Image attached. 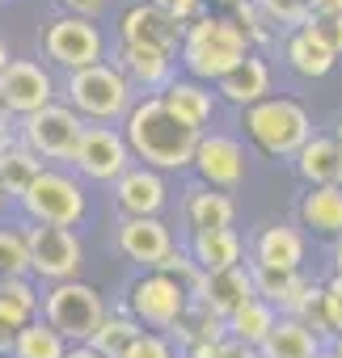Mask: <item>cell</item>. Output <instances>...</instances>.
<instances>
[{
	"mask_svg": "<svg viewBox=\"0 0 342 358\" xmlns=\"http://www.w3.org/2000/svg\"><path fill=\"white\" fill-rule=\"evenodd\" d=\"M123 135L131 143V156H139L148 169H186L195 164V152L203 143V131L186 127L178 114H169L160 93L131 106L123 118Z\"/></svg>",
	"mask_w": 342,
	"mask_h": 358,
	"instance_id": "1",
	"label": "cell"
},
{
	"mask_svg": "<svg viewBox=\"0 0 342 358\" xmlns=\"http://www.w3.org/2000/svg\"><path fill=\"white\" fill-rule=\"evenodd\" d=\"M249 59V38L241 34L237 22L228 17H216V13H203L199 22L186 26V38H182V64L191 72V80H203V85H220L233 68H241Z\"/></svg>",
	"mask_w": 342,
	"mask_h": 358,
	"instance_id": "2",
	"label": "cell"
},
{
	"mask_svg": "<svg viewBox=\"0 0 342 358\" xmlns=\"http://www.w3.org/2000/svg\"><path fill=\"white\" fill-rule=\"evenodd\" d=\"M245 131L249 139L271 152V156H300V148L313 139V122L300 101L292 97H266L245 110Z\"/></svg>",
	"mask_w": 342,
	"mask_h": 358,
	"instance_id": "3",
	"label": "cell"
},
{
	"mask_svg": "<svg viewBox=\"0 0 342 358\" xmlns=\"http://www.w3.org/2000/svg\"><path fill=\"white\" fill-rule=\"evenodd\" d=\"M68 97L72 110L93 118V122H114L131 114V80L118 72V64H93L85 72L68 76Z\"/></svg>",
	"mask_w": 342,
	"mask_h": 358,
	"instance_id": "4",
	"label": "cell"
},
{
	"mask_svg": "<svg viewBox=\"0 0 342 358\" xmlns=\"http://www.w3.org/2000/svg\"><path fill=\"white\" fill-rule=\"evenodd\" d=\"M43 312H47V324L68 341V345H89L93 333L102 329L106 320V303L102 295L89 287V282H55L43 299Z\"/></svg>",
	"mask_w": 342,
	"mask_h": 358,
	"instance_id": "5",
	"label": "cell"
},
{
	"mask_svg": "<svg viewBox=\"0 0 342 358\" xmlns=\"http://www.w3.org/2000/svg\"><path fill=\"white\" fill-rule=\"evenodd\" d=\"M18 203L34 224H51V228H72V224L85 220V190L72 182V177L51 173V169H43V177Z\"/></svg>",
	"mask_w": 342,
	"mask_h": 358,
	"instance_id": "6",
	"label": "cell"
},
{
	"mask_svg": "<svg viewBox=\"0 0 342 358\" xmlns=\"http://www.w3.org/2000/svg\"><path fill=\"white\" fill-rule=\"evenodd\" d=\"M191 303H195L191 291L178 278L160 274V270H152L139 282H131V299H127L131 316L139 324H152V329H178V320L186 316Z\"/></svg>",
	"mask_w": 342,
	"mask_h": 358,
	"instance_id": "7",
	"label": "cell"
},
{
	"mask_svg": "<svg viewBox=\"0 0 342 358\" xmlns=\"http://www.w3.org/2000/svg\"><path fill=\"white\" fill-rule=\"evenodd\" d=\"M85 139V122L72 106H47L30 118H22V143L34 156H51V160H72L76 148Z\"/></svg>",
	"mask_w": 342,
	"mask_h": 358,
	"instance_id": "8",
	"label": "cell"
},
{
	"mask_svg": "<svg viewBox=\"0 0 342 358\" xmlns=\"http://www.w3.org/2000/svg\"><path fill=\"white\" fill-rule=\"evenodd\" d=\"M43 51H47L51 64L68 68V76H72V72H85V68L102 64V34H97V26L89 17L68 13V17H55L47 26Z\"/></svg>",
	"mask_w": 342,
	"mask_h": 358,
	"instance_id": "9",
	"label": "cell"
},
{
	"mask_svg": "<svg viewBox=\"0 0 342 358\" xmlns=\"http://www.w3.org/2000/svg\"><path fill=\"white\" fill-rule=\"evenodd\" d=\"M30 241V274L47 278V282H72L81 270V241L72 228H51V224H34L26 228Z\"/></svg>",
	"mask_w": 342,
	"mask_h": 358,
	"instance_id": "10",
	"label": "cell"
},
{
	"mask_svg": "<svg viewBox=\"0 0 342 358\" xmlns=\"http://www.w3.org/2000/svg\"><path fill=\"white\" fill-rule=\"evenodd\" d=\"M51 97H55V85L34 59H13L5 72H0V110L5 114L30 118V114L47 110V106H55Z\"/></svg>",
	"mask_w": 342,
	"mask_h": 358,
	"instance_id": "11",
	"label": "cell"
},
{
	"mask_svg": "<svg viewBox=\"0 0 342 358\" xmlns=\"http://www.w3.org/2000/svg\"><path fill=\"white\" fill-rule=\"evenodd\" d=\"M72 160L89 182H118L131 169V143L114 127H85V139Z\"/></svg>",
	"mask_w": 342,
	"mask_h": 358,
	"instance_id": "12",
	"label": "cell"
},
{
	"mask_svg": "<svg viewBox=\"0 0 342 358\" xmlns=\"http://www.w3.org/2000/svg\"><path fill=\"white\" fill-rule=\"evenodd\" d=\"M118 34L131 47H152V51L174 55L182 47V38H186V26H178L174 17H165L156 5H131L118 17Z\"/></svg>",
	"mask_w": 342,
	"mask_h": 358,
	"instance_id": "13",
	"label": "cell"
},
{
	"mask_svg": "<svg viewBox=\"0 0 342 358\" xmlns=\"http://www.w3.org/2000/svg\"><path fill=\"white\" fill-rule=\"evenodd\" d=\"M195 169L203 177V186L233 190V186H241V177H245V152L228 135H203V143L195 152Z\"/></svg>",
	"mask_w": 342,
	"mask_h": 358,
	"instance_id": "14",
	"label": "cell"
},
{
	"mask_svg": "<svg viewBox=\"0 0 342 358\" xmlns=\"http://www.w3.org/2000/svg\"><path fill=\"white\" fill-rule=\"evenodd\" d=\"M249 299H258V287H254V270H245V266L203 274V282H199V291H195V303H203L207 312H216V316H224V320H228L237 308H245Z\"/></svg>",
	"mask_w": 342,
	"mask_h": 358,
	"instance_id": "15",
	"label": "cell"
},
{
	"mask_svg": "<svg viewBox=\"0 0 342 358\" xmlns=\"http://www.w3.org/2000/svg\"><path fill=\"white\" fill-rule=\"evenodd\" d=\"M118 249L139 262V266H160L169 253H174V241H169V228L156 215H127L118 224Z\"/></svg>",
	"mask_w": 342,
	"mask_h": 358,
	"instance_id": "16",
	"label": "cell"
},
{
	"mask_svg": "<svg viewBox=\"0 0 342 358\" xmlns=\"http://www.w3.org/2000/svg\"><path fill=\"white\" fill-rule=\"evenodd\" d=\"M114 199H118L123 215H156L165 207V182L156 169L139 164V169H127L114 182Z\"/></svg>",
	"mask_w": 342,
	"mask_h": 358,
	"instance_id": "17",
	"label": "cell"
},
{
	"mask_svg": "<svg viewBox=\"0 0 342 358\" xmlns=\"http://www.w3.org/2000/svg\"><path fill=\"white\" fill-rule=\"evenodd\" d=\"M296 169L308 186H342V139L338 135H313L300 148Z\"/></svg>",
	"mask_w": 342,
	"mask_h": 358,
	"instance_id": "18",
	"label": "cell"
},
{
	"mask_svg": "<svg viewBox=\"0 0 342 358\" xmlns=\"http://www.w3.org/2000/svg\"><path fill=\"white\" fill-rule=\"evenodd\" d=\"M160 101L169 106V114H178L195 131H203L212 122V114H216V93L203 80H169L165 93H160Z\"/></svg>",
	"mask_w": 342,
	"mask_h": 358,
	"instance_id": "19",
	"label": "cell"
},
{
	"mask_svg": "<svg viewBox=\"0 0 342 358\" xmlns=\"http://www.w3.org/2000/svg\"><path fill=\"white\" fill-rule=\"evenodd\" d=\"M118 72L139 85V89H165L169 80H174V55L165 51H152V47H131L123 43L118 47Z\"/></svg>",
	"mask_w": 342,
	"mask_h": 358,
	"instance_id": "20",
	"label": "cell"
},
{
	"mask_svg": "<svg viewBox=\"0 0 342 358\" xmlns=\"http://www.w3.org/2000/svg\"><path fill=\"white\" fill-rule=\"evenodd\" d=\"M283 55H287V68H292L296 76H308V80L329 76L334 64H338V55H334L308 26H304V30H292V34L283 38Z\"/></svg>",
	"mask_w": 342,
	"mask_h": 358,
	"instance_id": "21",
	"label": "cell"
},
{
	"mask_svg": "<svg viewBox=\"0 0 342 358\" xmlns=\"http://www.w3.org/2000/svg\"><path fill=\"white\" fill-rule=\"evenodd\" d=\"M266 89H271V68H266L258 55H249L241 68H233V72L216 85V93H220L224 101L241 106V110H249V106L266 101Z\"/></svg>",
	"mask_w": 342,
	"mask_h": 358,
	"instance_id": "22",
	"label": "cell"
},
{
	"mask_svg": "<svg viewBox=\"0 0 342 358\" xmlns=\"http://www.w3.org/2000/svg\"><path fill=\"white\" fill-rule=\"evenodd\" d=\"M254 262L258 266H271V270H300L304 262V236L296 228H262L258 241H254Z\"/></svg>",
	"mask_w": 342,
	"mask_h": 358,
	"instance_id": "23",
	"label": "cell"
},
{
	"mask_svg": "<svg viewBox=\"0 0 342 358\" xmlns=\"http://www.w3.org/2000/svg\"><path fill=\"white\" fill-rule=\"evenodd\" d=\"M191 257L199 262L203 274L233 270V266H241V236H237L233 228H207V232H195V241H191Z\"/></svg>",
	"mask_w": 342,
	"mask_h": 358,
	"instance_id": "24",
	"label": "cell"
},
{
	"mask_svg": "<svg viewBox=\"0 0 342 358\" xmlns=\"http://www.w3.org/2000/svg\"><path fill=\"white\" fill-rule=\"evenodd\" d=\"M300 224L317 236H342V186H308L300 199Z\"/></svg>",
	"mask_w": 342,
	"mask_h": 358,
	"instance_id": "25",
	"label": "cell"
},
{
	"mask_svg": "<svg viewBox=\"0 0 342 358\" xmlns=\"http://www.w3.org/2000/svg\"><path fill=\"white\" fill-rule=\"evenodd\" d=\"M262 358H321V345L313 337V329L296 316H279L275 333L258 345Z\"/></svg>",
	"mask_w": 342,
	"mask_h": 358,
	"instance_id": "26",
	"label": "cell"
},
{
	"mask_svg": "<svg viewBox=\"0 0 342 358\" xmlns=\"http://www.w3.org/2000/svg\"><path fill=\"white\" fill-rule=\"evenodd\" d=\"M233 199L228 190H212V186H195L191 199H186V220L195 232H207V228H233Z\"/></svg>",
	"mask_w": 342,
	"mask_h": 358,
	"instance_id": "27",
	"label": "cell"
},
{
	"mask_svg": "<svg viewBox=\"0 0 342 358\" xmlns=\"http://www.w3.org/2000/svg\"><path fill=\"white\" fill-rule=\"evenodd\" d=\"M275 324H279L275 303H266V299L258 295V299H249L245 308H237V312L228 316V337H237V341H245V345L258 350V345L275 333Z\"/></svg>",
	"mask_w": 342,
	"mask_h": 358,
	"instance_id": "28",
	"label": "cell"
},
{
	"mask_svg": "<svg viewBox=\"0 0 342 358\" xmlns=\"http://www.w3.org/2000/svg\"><path fill=\"white\" fill-rule=\"evenodd\" d=\"M39 177H43V164H39V156L26 143H13V148L0 152V186H5V194L22 199Z\"/></svg>",
	"mask_w": 342,
	"mask_h": 358,
	"instance_id": "29",
	"label": "cell"
},
{
	"mask_svg": "<svg viewBox=\"0 0 342 358\" xmlns=\"http://www.w3.org/2000/svg\"><path fill=\"white\" fill-rule=\"evenodd\" d=\"M34 312H39V291L26 278H0V324L22 333L26 324H34Z\"/></svg>",
	"mask_w": 342,
	"mask_h": 358,
	"instance_id": "30",
	"label": "cell"
},
{
	"mask_svg": "<svg viewBox=\"0 0 342 358\" xmlns=\"http://www.w3.org/2000/svg\"><path fill=\"white\" fill-rule=\"evenodd\" d=\"M139 337H144L139 320L118 312V316H106V320H102V329L93 333V341H89V345H93L102 358H127V354H131V345H135Z\"/></svg>",
	"mask_w": 342,
	"mask_h": 358,
	"instance_id": "31",
	"label": "cell"
},
{
	"mask_svg": "<svg viewBox=\"0 0 342 358\" xmlns=\"http://www.w3.org/2000/svg\"><path fill=\"white\" fill-rule=\"evenodd\" d=\"M72 345L47 324V320H34L18 333V345H13V358H64Z\"/></svg>",
	"mask_w": 342,
	"mask_h": 358,
	"instance_id": "32",
	"label": "cell"
},
{
	"mask_svg": "<svg viewBox=\"0 0 342 358\" xmlns=\"http://www.w3.org/2000/svg\"><path fill=\"white\" fill-rule=\"evenodd\" d=\"M30 274V241L18 228H0V278H26Z\"/></svg>",
	"mask_w": 342,
	"mask_h": 358,
	"instance_id": "33",
	"label": "cell"
},
{
	"mask_svg": "<svg viewBox=\"0 0 342 358\" xmlns=\"http://www.w3.org/2000/svg\"><path fill=\"white\" fill-rule=\"evenodd\" d=\"M254 5L262 9V17L271 26H283L287 34L292 30H304L313 22V5H308V0H254Z\"/></svg>",
	"mask_w": 342,
	"mask_h": 358,
	"instance_id": "34",
	"label": "cell"
},
{
	"mask_svg": "<svg viewBox=\"0 0 342 358\" xmlns=\"http://www.w3.org/2000/svg\"><path fill=\"white\" fill-rule=\"evenodd\" d=\"M321 316H325V329H334L342 337V274H334L321 287Z\"/></svg>",
	"mask_w": 342,
	"mask_h": 358,
	"instance_id": "35",
	"label": "cell"
},
{
	"mask_svg": "<svg viewBox=\"0 0 342 358\" xmlns=\"http://www.w3.org/2000/svg\"><path fill=\"white\" fill-rule=\"evenodd\" d=\"M237 9V26H241V34L249 38V43H266L271 38V30L262 26L266 17H262V9L254 5V0H241V5H233Z\"/></svg>",
	"mask_w": 342,
	"mask_h": 358,
	"instance_id": "36",
	"label": "cell"
},
{
	"mask_svg": "<svg viewBox=\"0 0 342 358\" xmlns=\"http://www.w3.org/2000/svg\"><path fill=\"white\" fill-rule=\"evenodd\" d=\"M308 30H313V34H317L334 55H342V13H313Z\"/></svg>",
	"mask_w": 342,
	"mask_h": 358,
	"instance_id": "37",
	"label": "cell"
},
{
	"mask_svg": "<svg viewBox=\"0 0 342 358\" xmlns=\"http://www.w3.org/2000/svg\"><path fill=\"white\" fill-rule=\"evenodd\" d=\"M148 5H156L165 17H174L178 26H186V22H199V17H203V0H148Z\"/></svg>",
	"mask_w": 342,
	"mask_h": 358,
	"instance_id": "38",
	"label": "cell"
},
{
	"mask_svg": "<svg viewBox=\"0 0 342 358\" xmlns=\"http://www.w3.org/2000/svg\"><path fill=\"white\" fill-rule=\"evenodd\" d=\"M127 358H174V350H169V341H165L160 333H144V337L131 345Z\"/></svg>",
	"mask_w": 342,
	"mask_h": 358,
	"instance_id": "39",
	"label": "cell"
},
{
	"mask_svg": "<svg viewBox=\"0 0 342 358\" xmlns=\"http://www.w3.org/2000/svg\"><path fill=\"white\" fill-rule=\"evenodd\" d=\"M216 358H258V350L245 345V341H237V337H228V341H220V354Z\"/></svg>",
	"mask_w": 342,
	"mask_h": 358,
	"instance_id": "40",
	"label": "cell"
},
{
	"mask_svg": "<svg viewBox=\"0 0 342 358\" xmlns=\"http://www.w3.org/2000/svg\"><path fill=\"white\" fill-rule=\"evenodd\" d=\"M220 354V341H191L186 345V358H216Z\"/></svg>",
	"mask_w": 342,
	"mask_h": 358,
	"instance_id": "41",
	"label": "cell"
},
{
	"mask_svg": "<svg viewBox=\"0 0 342 358\" xmlns=\"http://www.w3.org/2000/svg\"><path fill=\"white\" fill-rule=\"evenodd\" d=\"M64 5H68L76 17H89V13H97V9L106 5V0H64Z\"/></svg>",
	"mask_w": 342,
	"mask_h": 358,
	"instance_id": "42",
	"label": "cell"
},
{
	"mask_svg": "<svg viewBox=\"0 0 342 358\" xmlns=\"http://www.w3.org/2000/svg\"><path fill=\"white\" fill-rule=\"evenodd\" d=\"M13 345H18V329L0 324V354H13Z\"/></svg>",
	"mask_w": 342,
	"mask_h": 358,
	"instance_id": "43",
	"label": "cell"
},
{
	"mask_svg": "<svg viewBox=\"0 0 342 358\" xmlns=\"http://www.w3.org/2000/svg\"><path fill=\"white\" fill-rule=\"evenodd\" d=\"M313 13H342V0H308Z\"/></svg>",
	"mask_w": 342,
	"mask_h": 358,
	"instance_id": "44",
	"label": "cell"
},
{
	"mask_svg": "<svg viewBox=\"0 0 342 358\" xmlns=\"http://www.w3.org/2000/svg\"><path fill=\"white\" fill-rule=\"evenodd\" d=\"M64 358H102V354H97L93 345H72V350H68Z\"/></svg>",
	"mask_w": 342,
	"mask_h": 358,
	"instance_id": "45",
	"label": "cell"
},
{
	"mask_svg": "<svg viewBox=\"0 0 342 358\" xmlns=\"http://www.w3.org/2000/svg\"><path fill=\"white\" fill-rule=\"evenodd\" d=\"M5 148H13V139H9V127H5V114H0V152Z\"/></svg>",
	"mask_w": 342,
	"mask_h": 358,
	"instance_id": "46",
	"label": "cell"
},
{
	"mask_svg": "<svg viewBox=\"0 0 342 358\" xmlns=\"http://www.w3.org/2000/svg\"><path fill=\"white\" fill-rule=\"evenodd\" d=\"M9 64H13V59H9V47H5V38H0V72H5Z\"/></svg>",
	"mask_w": 342,
	"mask_h": 358,
	"instance_id": "47",
	"label": "cell"
},
{
	"mask_svg": "<svg viewBox=\"0 0 342 358\" xmlns=\"http://www.w3.org/2000/svg\"><path fill=\"white\" fill-rule=\"evenodd\" d=\"M334 262H338V274H342V241H338V249H334Z\"/></svg>",
	"mask_w": 342,
	"mask_h": 358,
	"instance_id": "48",
	"label": "cell"
},
{
	"mask_svg": "<svg viewBox=\"0 0 342 358\" xmlns=\"http://www.w3.org/2000/svg\"><path fill=\"white\" fill-rule=\"evenodd\" d=\"M334 354H338V358H342V337H338V341H334Z\"/></svg>",
	"mask_w": 342,
	"mask_h": 358,
	"instance_id": "49",
	"label": "cell"
},
{
	"mask_svg": "<svg viewBox=\"0 0 342 358\" xmlns=\"http://www.w3.org/2000/svg\"><path fill=\"white\" fill-rule=\"evenodd\" d=\"M220 5H241V0H220Z\"/></svg>",
	"mask_w": 342,
	"mask_h": 358,
	"instance_id": "50",
	"label": "cell"
},
{
	"mask_svg": "<svg viewBox=\"0 0 342 358\" xmlns=\"http://www.w3.org/2000/svg\"><path fill=\"white\" fill-rule=\"evenodd\" d=\"M5 199H9V194H5V186H0V203H5Z\"/></svg>",
	"mask_w": 342,
	"mask_h": 358,
	"instance_id": "51",
	"label": "cell"
},
{
	"mask_svg": "<svg viewBox=\"0 0 342 358\" xmlns=\"http://www.w3.org/2000/svg\"><path fill=\"white\" fill-rule=\"evenodd\" d=\"M321 358H338V354H321Z\"/></svg>",
	"mask_w": 342,
	"mask_h": 358,
	"instance_id": "52",
	"label": "cell"
},
{
	"mask_svg": "<svg viewBox=\"0 0 342 358\" xmlns=\"http://www.w3.org/2000/svg\"><path fill=\"white\" fill-rule=\"evenodd\" d=\"M338 139H342V127H338Z\"/></svg>",
	"mask_w": 342,
	"mask_h": 358,
	"instance_id": "53",
	"label": "cell"
},
{
	"mask_svg": "<svg viewBox=\"0 0 342 358\" xmlns=\"http://www.w3.org/2000/svg\"><path fill=\"white\" fill-rule=\"evenodd\" d=\"M0 358H5V354H0Z\"/></svg>",
	"mask_w": 342,
	"mask_h": 358,
	"instance_id": "54",
	"label": "cell"
}]
</instances>
